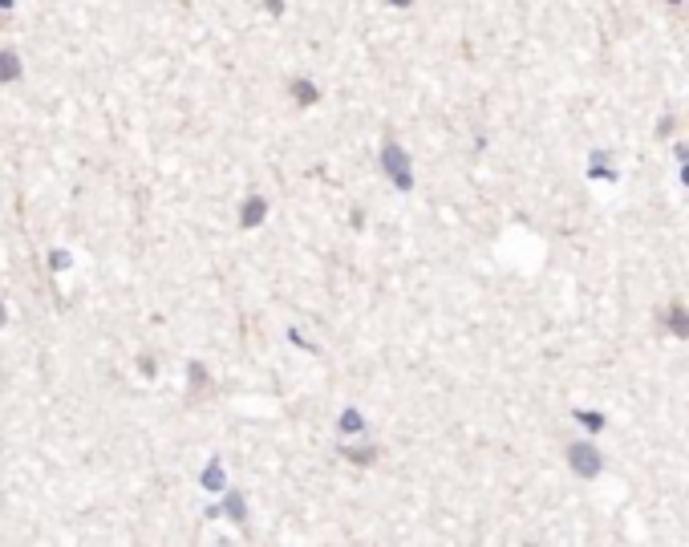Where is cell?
<instances>
[{"label":"cell","instance_id":"6da1fadb","mask_svg":"<svg viewBox=\"0 0 689 547\" xmlns=\"http://www.w3.org/2000/svg\"><path fill=\"white\" fill-rule=\"evenodd\" d=\"M568 462H572V471L584 474V478H596V474L604 471L600 450L588 446V442H576V446H568Z\"/></svg>","mask_w":689,"mask_h":547},{"label":"cell","instance_id":"7a4b0ae2","mask_svg":"<svg viewBox=\"0 0 689 547\" xmlns=\"http://www.w3.org/2000/svg\"><path fill=\"white\" fill-rule=\"evenodd\" d=\"M665 324H669V328H673L677 336H689V308L673 300V304L665 308Z\"/></svg>","mask_w":689,"mask_h":547},{"label":"cell","instance_id":"3957f363","mask_svg":"<svg viewBox=\"0 0 689 547\" xmlns=\"http://www.w3.org/2000/svg\"><path fill=\"white\" fill-rule=\"evenodd\" d=\"M576 418H580V422H584V426H588V430H604V413H588V410H576Z\"/></svg>","mask_w":689,"mask_h":547},{"label":"cell","instance_id":"277c9868","mask_svg":"<svg viewBox=\"0 0 689 547\" xmlns=\"http://www.w3.org/2000/svg\"><path fill=\"white\" fill-rule=\"evenodd\" d=\"M0 77H16V57H4V53H0Z\"/></svg>","mask_w":689,"mask_h":547},{"label":"cell","instance_id":"5b68a950","mask_svg":"<svg viewBox=\"0 0 689 547\" xmlns=\"http://www.w3.org/2000/svg\"><path fill=\"white\" fill-rule=\"evenodd\" d=\"M669 134H673V118H661L657 122V138H669Z\"/></svg>","mask_w":689,"mask_h":547},{"label":"cell","instance_id":"8992f818","mask_svg":"<svg viewBox=\"0 0 689 547\" xmlns=\"http://www.w3.org/2000/svg\"><path fill=\"white\" fill-rule=\"evenodd\" d=\"M669 4H673V9H681V0H669Z\"/></svg>","mask_w":689,"mask_h":547},{"label":"cell","instance_id":"52a82bcc","mask_svg":"<svg viewBox=\"0 0 689 547\" xmlns=\"http://www.w3.org/2000/svg\"><path fill=\"white\" fill-rule=\"evenodd\" d=\"M685 159H689V150H685Z\"/></svg>","mask_w":689,"mask_h":547}]
</instances>
